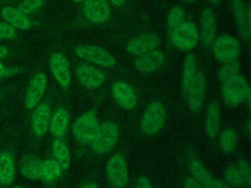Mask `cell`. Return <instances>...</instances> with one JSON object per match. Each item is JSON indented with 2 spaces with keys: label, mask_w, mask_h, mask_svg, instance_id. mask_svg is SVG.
I'll list each match as a JSON object with an SVG mask.
<instances>
[{
  "label": "cell",
  "mask_w": 251,
  "mask_h": 188,
  "mask_svg": "<svg viewBox=\"0 0 251 188\" xmlns=\"http://www.w3.org/2000/svg\"><path fill=\"white\" fill-rule=\"evenodd\" d=\"M231 7L238 31L248 40L251 36V10L242 0H232Z\"/></svg>",
  "instance_id": "cell-12"
},
{
  "label": "cell",
  "mask_w": 251,
  "mask_h": 188,
  "mask_svg": "<svg viewBox=\"0 0 251 188\" xmlns=\"http://www.w3.org/2000/svg\"><path fill=\"white\" fill-rule=\"evenodd\" d=\"M75 54L79 58L101 67L109 68L116 64L115 58L109 52L95 45L77 47Z\"/></svg>",
  "instance_id": "cell-8"
},
{
  "label": "cell",
  "mask_w": 251,
  "mask_h": 188,
  "mask_svg": "<svg viewBox=\"0 0 251 188\" xmlns=\"http://www.w3.org/2000/svg\"><path fill=\"white\" fill-rule=\"evenodd\" d=\"M189 170L192 173V177L201 183L204 188H212L214 179L202 163L195 159H191L189 161Z\"/></svg>",
  "instance_id": "cell-24"
},
{
  "label": "cell",
  "mask_w": 251,
  "mask_h": 188,
  "mask_svg": "<svg viewBox=\"0 0 251 188\" xmlns=\"http://www.w3.org/2000/svg\"><path fill=\"white\" fill-rule=\"evenodd\" d=\"M165 61L166 57L164 53L155 50L145 55L138 56L134 61V66L140 73L149 74L162 67Z\"/></svg>",
  "instance_id": "cell-16"
},
{
  "label": "cell",
  "mask_w": 251,
  "mask_h": 188,
  "mask_svg": "<svg viewBox=\"0 0 251 188\" xmlns=\"http://www.w3.org/2000/svg\"><path fill=\"white\" fill-rule=\"evenodd\" d=\"M182 1L185 2H195V0H182Z\"/></svg>",
  "instance_id": "cell-45"
},
{
  "label": "cell",
  "mask_w": 251,
  "mask_h": 188,
  "mask_svg": "<svg viewBox=\"0 0 251 188\" xmlns=\"http://www.w3.org/2000/svg\"><path fill=\"white\" fill-rule=\"evenodd\" d=\"M221 93L226 105L232 108L251 103L249 83L239 74L222 83Z\"/></svg>",
  "instance_id": "cell-1"
},
{
  "label": "cell",
  "mask_w": 251,
  "mask_h": 188,
  "mask_svg": "<svg viewBox=\"0 0 251 188\" xmlns=\"http://www.w3.org/2000/svg\"><path fill=\"white\" fill-rule=\"evenodd\" d=\"M184 188H205L201 183L192 176L186 178L184 181Z\"/></svg>",
  "instance_id": "cell-36"
},
{
  "label": "cell",
  "mask_w": 251,
  "mask_h": 188,
  "mask_svg": "<svg viewBox=\"0 0 251 188\" xmlns=\"http://www.w3.org/2000/svg\"><path fill=\"white\" fill-rule=\"evenodd\" d=\"M236 167L239 169L248 185H251V167L249 162L245 159H241L238 161Z\"/></svg>",
  "instance_id": "cell-35"
},
{
  "label": "cell",
  "mask_w": 251,
  "mask_h": 188,
  "mask_svg": "<svg viewBox=\"0 0 251 188\" xmlns=\"http://www.w3.org/2000/svg\"><path fill=\"white\" fill-rule=\"evenodd\" d=\"M106 174L108 181L114 188H124L128 185V168L123 155L115 154L108 160Z\"/></svg>",
  "instance_id": "cell-7"
},
{
  "label": "cell",
  "mask_w": 251,
  "mask_h": 188,
  "mask_svg": "<svg viewBox=\"0 0 251 188\" xmlns=\"http://www.w3.org/2000/svg\"><path fill=\"white\" fill-rule=\"evenodd\" d=\"M61 167L55 160L42 161V179L47 182H52L61 176Z\"/></svg>",
  "instance_id": "cell-29"
},
{
  "label": "cell",
  "mask_w": 251,
  "mask_h": 188,
  "mask_svg": "<svg viewBox=\"0 0 251 188\" xmlns=\"http://www.w3.org/2000/svg\"><path fill=\"white\" fill-rule=\"evenodd\" d=\"M15 177V165L14 159L8 153L0 155V184L11 185Z\"/></svg>",
  "instance_id": "cell-23"
},
{
  "label": "cell",
  "mask_w": 251,
  "mask_h": 188,
  "mask_svg": "<svg viewBox=\"0 0 251 188\" xmlns=\"http://www.w3.org/2000/svg\"><path fill=\"white\" fill-rule=\"evenodd\" d=\"M72 1L75 2V3H81V2H83V0H72Z\"/></svg>",
  "instance_id": "cell-44"
},
{
  "label": "cell",
  "mask_w": 251,
  "mask_h": 188,
  "mask_svg": "<svg viewBox=\"0 0 251 188\" xmlns=\"http://www.w3.org/2000/svg\"><path fill=\"white\" fill-rule=\"evenodd\" d=\"M23 188V187H15V188Z\"/></svg>",
  "instance_id": "cell-46"
},
{
  "label": "cell",
  "mask_w": 251,
  "mask_h": 188,
  "mask_svg": "<svg viewBox=\"0 0 251 188\" xmlns=\"http://www.w3.org/2000/svg\"><path fill=\"white\" fill-rule=\"evenodd\" d=\"M197 73L198 71H197L196 59L192 54H189L186 55L183 63L182 86H183L184 95L193 83Z\"/></svg>",
  "instance_id": "cell-25"
},
{
  "label": "cell",
  "mask_w": 251,
  "mask_h": 188,
  "mask_svg": "<svg viewBox=\"0 0 251 188\" xmlns=\"http://www.w3.org/2000/svg\"><path fill=\"white\" fill-rule=\"evenodd\" d=\"M200 37L205 46L212 45L217 36V21L211 8H205L201 13Z\"/></svg>",
  "instance_id": "cell-18"
},
{
  "label": "cell",
  "mask_w": 251,
  "mask_h": 188,
  "mask_svg": "<svg viewBox=\"0 0 251 188\" xmlns=\"http://www.w3.org/2000/svg\"><path fill=\"white\" fill-rule=\"evenodd\" d=\"M47 85L45 73H39L33 78L25 97V106L28 109H33L39 105L46 90Z\"/></svg>",
  "instance_id": "cell-15"
},
{
  "label": "cell",
  "mask_w": 251,
  "mask_h": 188,
  "mask_svg": "<svg viewBox=\"0 0 251 188\" xmlns=\"http://www.w3.org/2000/svg\"><path fill=\"white\" fill-rule=\"evenodd\" d=\"M1 15L8 25L15 28L25 30L31 26L30 19L20 12L17 8L10 6L4 7L1 11Z\"/></svg>",
  "instance_id": "cell-21"
},
{
  "label": "cell",
  "mask_w": 251,
  "mask_h": 188,
  "mask_svg": "<svg viewBox=\"0 0 251 188\" xmlns=\"http://www.w3.org/2000/svg\"><path fill=\"white\" fill-rule=\"evenodd\" d=\"M159 44L158 35L153 33H144L132 39L127 44L126 50L130 55L138 57L155 51Z\"/></svg>",
  "instance_id": "cell-10"
},
{
  "label": "cell",
  "mask_w": 251,
  "mask_h": 188,
  "mask_svg": "<svg viewBox=\"0 0 251 188\" xmlns=\"http://www.w3.org/2000/svg\"><path fill=\"white\" fill-rule=\"evenodd\" d=\"M238 142V134L231 128H227L220 133L219 145L225 154H231L236 149Z\"/></svg>",
  "instance_id": "cell-27"
},
{
  "label": "cell",
  "mask_w": 251,
  "mask_h": 188,
  "mask_svg": "<svg viewBox=\"0 0 251 188\" xmlns=\"http://www.w3.org/2000/svg\"><path fill=\"white\" fill-rule=\"evenodd\" d=\"M173 45L177 49L189 51L194 49L200 39L199 30L192 22H183L178 27L170 32Z\"/></svg>",
  "instance_id": "cell-3"
},
{
  "label": "cell",
  "mask_w": 251,
  "mask_h": 188,
  "mask_svg": "<svg viewBox=\"0 0 251 188\" xmlns=\"http://www.w3.org/2000/svg\"><path fill=\"white\" fill-rule=\"evenodd\" d=\"M109 1L114 6L121 7L124 5L126 0H109Z\"/></svg>",
  "instance_id": "cell-41"
},
{
  "label": "cell",
  "mask_w": 251,
  "mask_h": 188,
  "mask_svg": "<svg viewBox=\"0 0 251 188\" xmlns=\"http://www.w3.org/2000/svg\"><path fill=\"white\" fill-rule=\"evenodd\" d=\"M136 188H152V184L146 176H141L136 182Z\"/></svg>",
  "instance_id": "cell-37"
},
{
  "label": "cell",
  "mask_w": 251,
  "mask_h": 188,
  "mask_svg": "<svg viewBox=\"0 0 251 188\" xmlns=\"http://www.w3.org/2000/svg\"><path fill=\"white\" fill-rule=\"evenodd\" d=\"M239 70H240V64L236 60L225 63L219 70V80L221 83H223V82L239 75Z\"/></svg>",
  "instance_id": "cell-31"
},
{
  "label": "cell",
  "mask_w": 251,
  "mask_h": 188,
  "mask_svg": "<svg viewBox=\"0 0 251 188\" xmlns=\"http://www.w3.org/2000/svg\"><path fill=\"white\" fill-rule=\"evenodd\" d=\"M120 136L118 126L112 121H105L100 125L98 134L92 142V148L96 154L102 155L113 149Z\"/></svg>",
  "instance_id": "cell-4"
},
{
  "label": "cell",
  "mask_w": 251,
  "mask_h": 188,
  "mask_svg": "<svg viewBox=\"0 0 251 188\" xmlns=\"http://www.w3.org/2000/svg\"><path fill=\"white\" fill-rule=\"evenodd\" d=\"M225 182L233 188H242L249 186L239 169L236 167H229L225 171Z\"/></svg>",
  "instance_id": "cell-30"
},
{
  "label": "cell",
  "mask_w": 251,
  "mask_h": 188,
  "mask_svg": "<svg viewBox=\"0 0 251 188\" xmlns=\"http://www.w3.org/2000/svg\"><path fill=\"white\" fill-rule=\"evenodd\" d=\"M222 1H223V0H208V2L213 5H220V2H221Z\"/></svg>",
  "instance_id": "cell-43"
},
{
  "label": "cell",
  "mask_w": 251,
  "mask_h": 188,
  "mask_svg": "<svg viewBox=\"0 0 251 188\" xmlns=\"http://www.w3.org/2000/svg\"><path fill=\"white\" fill-rule=\"evenodd\" d=\"M83 11L86 18L93 24L105 23L111 15L108 0H83Z\"/></svg>",
  "instance_id": "cell-9"
},
{
  "label": "cell",
  "mask_w": 251,
  "mask_h": 188,
  "mask_svg": "<svg viewBox=\"0 0 251 188\" xmlns=\"http://www.w3.org/2000/svg\"><path fill=\"white\" fill-rule=\"evenodd\" d=\"M2 1H8V0H2Z\"/></svg>",
  "instance_id": "cell-47"
},
{
  "label": "cell",
  "mask_w": 251,
  "mask_h": 188,
  "mask_svg": "<svg viewBox=\"0 0 251 188\" xmlns=\"http://www.w3.org/2000/svg\"><path fill=\"white\" fill-rule=\"evenodd\" d=\"M233 188V187L230 186L228 184L226 183L224 181L215 180L214 179V183H213L212 188Z\"/></svg>",
  "instance_id": "cell-39"
},
{
  "label": "cell",
  "mask_w": 251,
  "mask_h": 188,
  "mask_svg": "<svg viewBox=\"0 0 251 188\" xmlns=\"http://www.w3.org/2000/svg\"><path fill=\"white\" fill-rule=\"evenodd\" d=\"M69 120L68 112L64 108H58L54 113L50 123V130L52 134L56 137H63L67 133Z\"/></svg>",
  "instance_id": "cell-22"
},
{
  "label": "cell",
  "mask_w": 251,
  "mask_h": 188,
  "mask_svg": "<svg viewBox=\"0 0 251 188\" xmlns=\"http://www.w3.org/2000/svg\"><path fill=\"white\" fill-rule=\"evenodd\" d=\"M76 76L80 83L88 89H96L105 81V75L96 67L83 64L77 69Z\"/></svg>",
  "instance_id": "cell-17"
},
{
  "label": "cell",
  "mask_w": 251,
  "mask_h": 188,
  "mask_svg": "<svg viewBox=\"0 0 251 188\" xmlns=\"http://www.w3.org/2000/svg\"><path fill=\"white\" fill-rule=\"evenodd\" d=\"M99 128L95 113L88 111L82 114L73 125V134L80 143H92L98 134Z\"/></svg>",
  "instance_id": "cell-6"
},
{
  "label": "cell",
  "mask_w": 251,
  "mask_h": 188,
  "mask_svg": "<svg viewBox=\"0 0 251 188\" xmlns=\"http://www.w3.org/2000/svg\"><path fill=\"white\" fill-rule=\"evenodd\" d=\"M113 97L116 102L127 110L136 108L138 99L133 88L125 81H117L113 84L111 89Z\"/></svg>",
  "instance_id": "cell-13"
},
{
  "label": "cell",
  "mask_w": 251,
  "mask_h": 188,
  "mask_svg": "<svg viewBox=\"0 0 251 188\" xmlns=\"http://www.w3.org/2000/svg\"><path fill=\"white\" fill-rule=\"evenodd\" d=\"M205 89L206 80L205 76L201 72H198L193 83L185 94L188 107L191 111H198L202 107L205 99Z\"/></svg>",
  "instance_id": "cell-11"
},
{
  "label": "cell",
  "mask_w": 251,
  "mask_h": 188,
  "mask_svg": "<svg viewBox=\"0 0 251 188\" xmlns=\"http://www.w3.org/2000/svg\"><path fill=\"white\" fill-rule=\"evenodd\" d=\"M8 49L5 47L0 46V60L3 59L8 55Z\"/></svg>",
  "instance_id": "cell-40"
},
{
  "label": "cell",
  "mask_w": 251,
  "mask_h": 188,
  "mask_svg": "<svg viewBox=\"0 0 251 188\" xmlns=\"http://www.w3.org/2000/svg\"><path fill=\"white\" fill-rule=\"evenodd\" d=\"M50 119V108L47 104H40L33 113L32 124L33 132L38 136H42L48 130Z\"/></svg>",
  "instance_id": "cell-20"
},
{
  "label": "cell",
  "mask_w": 251,
  "mask_h": 188,
  "mask_svg": "<svg viewBox=\"0 0 251 188\" xmlns=\"http://www.w3.org/2000/svg\"><path fill=\"white\" fill-rule=\"evenodd\" d=\"M184 10L182 7L178 5L173 7L167 15V26L170 31H173L174 29L182 24L184 20Z\"/></svg>",
  "instance_id": "cell-32"
},
{
  "label": "cell",
  "mask_w": 251,
  "mask_h": 188,
  "mask_svg": "<svg viewBox=\"0 0 251 188\" xmlns=\"http://www.w3.org/2000/svg\"><path fill=\"white\" fill-rule=\"evenodd\" d=\"M15 71L14 69L8 68L5 67L3 64L0 62V80L4 78L9 77L14 74Z\"/></svg>",
  "instance_id": "cell-38"
},
{
  "label": "cell",
  "mask_w": 251,
  "mask_h": 188,
  "mask_svg": "<svg viewBox=\"0 0 251 188\" xmlns=\"http://www.w3.org/2000/svg\"><path fill=\"white\" fill-rule=\"evenodd\" d=\"M166 109L159 101H153L147 107L141 121V129L145 134L154 136L164 127Z\"/></svg>",
  "instance_id": "cell-2"
},
{
  "label": "cell",
  "mask_w": 251,
  "mask_h": 188,
  "mask_svg": "<svg viewBox=\"0 0 251 188\" xmlns=\"http://www.w3.org/2000/svg\"><path fill=\"white\" fill-rule=\"evenodd\" d=\"M51 73L62 87L67 88L71 82V70L68 60L61 53L54 54L51 57Z\"/></svg>",
  "instance_id": "cell-14"
},
{
  "label": "cell",
  "mask_w": 251,
  "mask_h": 188,
  "mask_svg": "<svg viewBox=\"0 0 251 188\" xmlns=\"http://www.w3.org/2000/svg\"><path fill=\"white\" fill-rule=\"evenodd\" d=\"M52 151L61 168H68L71 162V158L67 145L63 141L56 139L52 144Z\"/></svg>",
  "instance_id": "cell-28"
},
{
  "label": "cell",
  "mask_w": 251,
  "mask_h": 188,
  "mask_svg": "<svg viewBox=\"0 0 251 188\" xmlns=\"http://www.w3.org/2000/svg\"><path fill=\"white\" fill-rule=\"evenodd\" d=\"M44 0H23L17 6V9L24 15L34 14L43 6Z\"/></svg>",
  "instance_id": "cell-33"
},
{
  "label": "cell",
  "mask_w": 251,
  "mask_h": 188,
  "mask_svg": "<svg viewBox=\"0 0 251 188\" xmlns=\"http://www.w3.org/2000/svg\"><path fill=\"white\" fill-rule=\"evenodd\" d=\"M80 188H98V187L95 182H87Z\"/></svg>",
  "instance_id": "cell-42"
},
{
  "label": "cell",
  "mask_w": 251,
  "mask_h": 188,
  "mask_svg": "<svg viewBox=\"0 0 251 188\" xmlns=\"http://www.w3.org/2000/svg\"><path fill=\"white\" fill-rule=\"evenodd\" d=\"M214 58L222 64L236 61L240 55L239 41L230 35H223L216 38L212 44Z\"/></svg>",
  "instance_id": "cell-5"
},
{
  "label": "cell",
  "mask_w": 251,
  "mask_h": 188,
  "mask_svg": "<svg viewBox=\"0 0 251 188\" xmlns=\"http://www.w3.org/2000/svg\"><path fill=\"white\" fill-rule=\"evenodd\" d=\"M220 106L217 102H211L208 104L205 112V131L207 136L210 138H215L220 129Z\"/></svg>",
  "instance_id": "cell-19"
},
{
  "label": "cell",
  "mask_w": 251,
  "mask_h": 188,
  "mask_svg": "<svg viewBox=\"0 0 251 188\" xmlns=\"http://www.w3.org/2000/svg\"><path fill=\"white\" fill-rule=\"evenodd\" d=\"M42 161L31 156H27L23 160L22 174L27 179H42Z\"/></svg>",
  "instance_id": "cell-26"
},
{
  "label": "cell",
  "mask_w": 251,
  "mask_h": 188,
  "mask_svg": "<svg viewBox=\"0 0 251 188\" xmlns=\"http://www.w3.org/2000/svg\"><path fill=\"white\" fill-rule=\"evenodd\" d=\"M16 36L14 27L8 23L0 22V39H11Z\"/></svg>",
  "instance_id": "cell-34"
}]
</instances>
